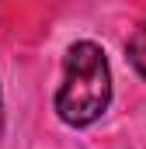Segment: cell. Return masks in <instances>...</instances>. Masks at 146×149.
I'll use <instances>...</instances> for the list:
<instances>
[{"mask_svg":"<svg viewBox=\"0 0 146 149\" xmlns=\"http://www.w3.org/2000/svg\"><path fill=\"white\" fill-rule=\"evenodd\" d=\"M125 49H129V63H132V66H136V73L146 80V21L132 31V38H129V45H125Z\"/></svg>","mask_w":146,"mask_h":149,"instance_id":"2","label":"cell"},{"mask_svg":"<svg viewBox=\"0 0 146 149\" xmlns=\"http://www.w3.org/2000/svg\"><path fill=\"white\" fill-rule=\"evenodd\" d=\"M0 135H4V94H0Z\"/></svg>","mask_w":146,"mask_h":149,"instance_id":"3","label":"cell"},{"mask_svg":"<svg viewBox=\"0 0 146 149\" xmlns=\"http://www.w3.org/2000/svg\"><path fill=\"white\" fill-rule=\"evenodd\" d=\"M111 104V66L101 45L73 42L63 59V83L56 90V114L73 125H94Z\"/></svg>","mask_w":146,"mask_h":149,"instance_id":"1","label":"cell"}]
</instances>
